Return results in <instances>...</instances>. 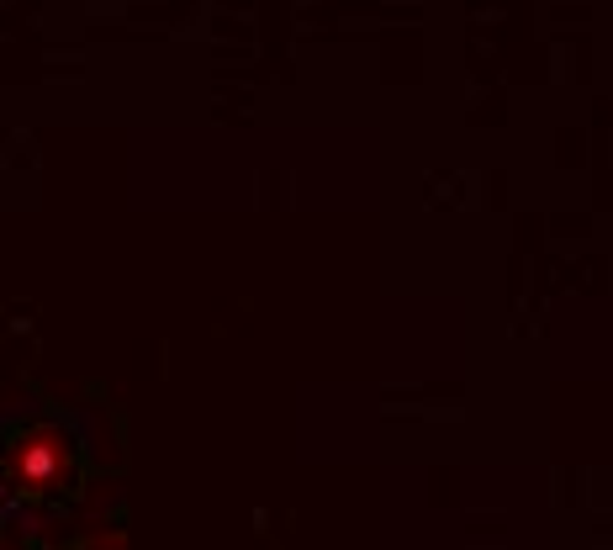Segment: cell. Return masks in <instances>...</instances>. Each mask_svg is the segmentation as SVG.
<instances>
[{"label": "cell", "instance_id": "cell-1", "mask_svg": "<svg viewBox=\"0 0 613 550\" xmlns=\"http://www.w3.org/2000/svg\"><path fill=\"white\" fill-rule=\"evenodd\" d=\"M53 466H59V450H53L48 439H37V445L22 450V476H27V482H48Z\"/></svg>", "mask_w": 613, "mask_h": 550}]
</instances>
